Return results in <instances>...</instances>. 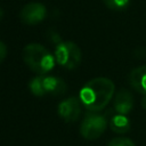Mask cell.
I'll return each instance as SVG.
<instances>
[{
  "mask_svg": "<svg viewBox=\"0 0 146 146\" xmlns=\"http://www.w3.org/2000/svg\"><path fill=\"white\" fill-rule=\"evenodd\" d=\"M115 86L107 78H95L88 81L80 90V100L89 112L104 110L114 96Z\"/></svg>",
  "mask_w": 146,
  "mask_h": 146,
  "instance_id": "1",
  "label": "cell"
},
{
  "mask_svg": "<svg viewBox=\"0 0 146 146\" xmlns=\"http://www.w3.org/2000/svg\"><path fill=\"white\" fill-rule=\"evenodd\" d=\"M23 60L27 67L38 74H46L55 66V56L40 43H30L23 49Z\"/></svg>",
  "mask_w": 146,
  "mask_h": 146,
  "instance_id": "2",
  "label": "cell"
},
{
  "mask_svg": "<svg viewBox=\"0 0 146 146\" xmlns=\"http://www.w3.org/2000/svg\"><path fill=\"white\" fill-rule=\"evenodd\" d=\"M66 83L58 76H35L30 82V90L36 97L50 95L54 97L62 96L66 92Z\"/></svg>",
  "mask_w": 146,
  "mask_h": 146,
  "instance_id": "3",
  "label": "cell"
},
{
  "mask_svg": "<svg viewBox=\"0 0 146 146\" xmlns=\"http://www.w3.org/2000/svg\"><path fill=\"white\" fill-rule=\"evenodd\" d=\"M56 62L67 70L76 68L82 59L81 49L73 41H63L56 46L55 50Z\"/></svg>",
  "mask_w": 146,
  "mask_h": 146,
  "instance_id": "4",
  "label": "cell"
},
{
  "mask_svg": "<svg viewBox=\"0 0 146 146\" xmlns=\"http://www.w3.org/2000/svg\"><path fill=\"white\" fill-rule=\"evenodd\" d=\"M107 120L104 115L96 112H89L84 115L80 124V133L84 139L94 140L99 138L106 130Z\"/></svg>",
  "mask_w": 146,
  "mask_h": 146,
  "instance_id": "5",
  "label": "cell"
},
{
  "mask_svg": "<svg viewBox=\"0 0 146 146\" xmlns=\"http://www.w3.org/2000/svg\"><path fill=\"white\" fill-rule=\"evenodd\" d=\"M46 15L47 9L41 2H30L22 8L19 18L26 25H36L46 18Z\"/></svg>",
  "mask_w": 146,
  "mask_h": 146,
  "instance_id": "6",
  "label": "cell"
},
{
  "mask_svg": "<svg viewBox=\"0 0 146 146\" xmlns=\"http://www.w3.org/2000/svg\"><path fill=\"white\" fill-rule=\"evenodd\" d=\"M81 104L76 97L66 98L58 105V115L66 122H75L81 115Z\"/></svg>",
  "mask_w": 146,
  "mask_h": 146,
  "instance_id": "7",
  "label": "cell"
},
{
  "mask_svg": "<svg viewBox=\"0 0 146 146\" xmlns=\"http://www.w3.org/2000/svg\"><path fill=\"white\" fill-rule=\"evenodd\" d=\"M133 108V97L128 89H120L114 97V110L119 114H129Z\"/></svg>",
  "mask_w": 146,
  "mask_h": 146,
  "instance_id": "8",
  "label": "cell"
},
{
  "mask_svg": "<svg viewBox=\"0 0 146 146\" xmlns=\"http://www.w3.org/2000/svg\"><path fill=\"white\" fill-rule=\"evenodd\" d=\"M129 84L143 96H146V65L138 66L129 73Z\"/></svg>",
  "mask_w": 146,
  "mask_h": 146,
  "instance_id": "9",
  "label": "cell"
},
{
  "mask_svg": "<svg viewBox=\"0 0 146 146\" xmlns=\"http://www.w3.org/2000/svg\"><path fill=\"white\" fill-rule=\"evenodd\" d=\"M110 128L112 131L116 132V133H127L130 128V120L128 119L127 115L124 114H115L111 117L110 120Z\"/></svg>",
  "mask_w": 146,
  "mask_h": 146,
  "instance_id": "10",
  "label": "cell"
},
{
  "mask_svg": "<svg viewBox=\"0 0 146 146\" xmlns=\"http://www.w3.org/2000/svg\"><path fill=\"white\" fill-rule=\"evenodd\" d=\"M103 2L112 10H123L129 6L130 0H103Z\"/></svg>",
  "mask_w": 146,
  "mask_h": 146,
  "instance_id": "11",
  "label": "cell"
},
{
  "mask_svg": "<svg viewBox=\"0 0 146 146\" xmlns=\"http://www.w3.org/2000/svg\"><path fill=\"white\" fill-rule=\"evenodd\" d=\"M107 146H135L133 141L125 137H117L112 139Z\"/></svg>",
  "mask_w": 146,
  "mask_h": 146,
  "instance_id": "12",
  "label": "cell"
},
{
  "mask_svg": "<svg viewBox=\"0 0 146 146\" xmlns=\"http://www.w3.org/2000/svg\"><path fill=\"white\" fill-rule=\"evenodd\" d=\"M6 56H7V47L2 41H0V64L5 60Z\"/></svg>",
  "mask_w": 146,
  "mask_h": 146,
  "instance_id": "13",
  "label": "cell"
},
{
  "mask_svg": "<svg viewBox=\"0 0 146 146\" xmlns=\"http://www.w3.org/2000/svg\"><path fill=\"white\" fill-rule=\"evenodd\" d=\"M141 106L144 108H146V96H143V99H141Z\"/></svg>",
  "mask_w": 146,
  "mask_h": 146,
  "instance_id": "14",
  "label": "cell"
},
{
  "mask_svg": "<svg viewBox=\"0 0 146 146\" xmlns=\"http://www.w3.org/2000/svg\"><path fill=\"white\" fill-rule=\"evenodd\" d=\"M1 17H2V10L0 9V18H1Z\"/></svg>",
  "mask_w": 146,
  "mask_h": 146,
  "instance_id": "15",
  "label": "cell"
}]
</instances>
